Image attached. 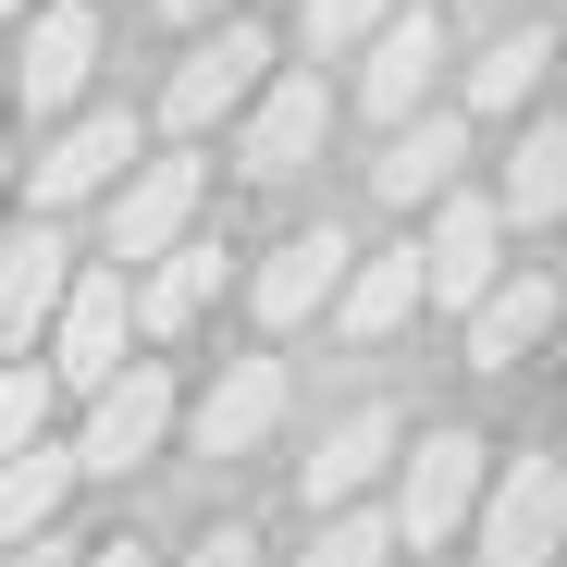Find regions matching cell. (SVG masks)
Returning <instances> with one entry per match:
<instances>
[{
	"mask_svg": "<svg viewBox=\"0 0 567 567\" xmlns=\"http://www.w3.org/2000/svg\"><path fill=\"white\" fill-rule=\"evenodd\" d=\"M395 567H432V555H395Z\"/></svg>",
	"mask_w": 567,
	"mask_h": 567,
	"instance_id": "31",
	"label": "cell"
},
{
	"mask_svg": "<svg viewBox=\"0 0 567 567\" xmlns=\"http://www.w3.org/2000/svg\"><path fill=\"white\" fill-rule=\"evenodd\" d=\"M13 13H38V0H0V25H13Z\"/></svg>",
	"mask_w": 567,
	"mask_h": 567,
	"instance_id": "30",
	"label": "cell"
},
{
	"mask_svg": "<svg viewBox=\"0 0 567 567\" xmlns=\"http://www.w3.org/2000/svg\"><path fill=\"white\" fill-rule=\"evenodd\" d=\"M506 271V223H494V198H432V235H420V297L432 309H468L482 284Z\"/></svg>",
	"mask_w": 567,
	"mask_h": 567,
	"instance_id": "10",
	"label": "cell"
},
{
	"mask_svg": "<svg viewBox=\"0 0 567 567\" xmlns=\"http://www.w3.org/2000/svg\"><path fill=\"white\" fill-rule=\"evenodd\" d=\"M432 86H444V13L432 0H395L370 25V50H358V100L383 124H408V112H432Z\"/></svg>",
	"mask_w": 567,
	"mask_h": 567,
	"instance_id": "8",
	"label": "cell"
},
{
	"mask_svg": "<svg viewBox=\"0 0 567 567\" xmlns=\"http://www.w3.org/2000/svg\"><path fill=\"white\" fill-rule=\"evenodd\" d=\"M555 198H567V136H555V124H530V136H518V161H506L494 223H555Z\"/></svg>",
	"mask_w": 567,
	"mask_h": 567,
	"instance_id": "22",
	"label": "cell"
},
{
	"mask_svg": "<svg viewBox=\"0 0 567 567\" xmlns=\"http://www.w3.org/2000/svg\"><path fill=\"white\" fill-rule=\"evenodd\" d=\"M395 0H309V50L321 62H346V50H370V25H383Z\"/></svg>",
	"mask_w": 567,
	"mask_h": 567,
	"instance_id": "25",
	"label": "cell"
},
{
	"mask_svg": "<svg viewBox=\"0 0 567 567\" xmlns=\"http://www.w3.org/2000/svg\"><path fill=\"white\" fill-rule=\"evenodd\" d=\"M210 297H223V247H210V235H173L124 309H136V333H198V309H210Z\"/></svg>",
	"mask_w": 567,
	"mask_h": 567,
	"instance_id": "19",
	"label": "cell"
},
{
	"mask_svg": "<svg viewBox=\"0 0 567 567\" xmlns=\"http://www.w3.org/2000/svg\"><path fill=\"white\" fill-rule=\"evenodd\" d=\"M86 74H100V13H86V0H38V13H25V50L0 62V100H25V112H74Z\"/></svg>",
	"mask_w": 567,
	"mask_h": 567,
	"instance_id": "6",
	"label": "cell"
},
{
	"mask_svg": "<svg viewBox=\"0 0 567 567\" xmlns=\"http://www.w3.org/2000/svg\"><path fill=\"white\" fill-rule=\"evenodd\" d=\"M50 395H62V383H50L38 358H0V456H25V444L50 432Z\"/></svg>",
	"mask_w": 567,
	"mask_h": 567,
	"instance_id": "24",
	"label": "cell"
},
{
	"mask_svg": "<svg viewBox=\"0 0 567 567\" xmlns=\"http://www.w3.org/2000/svg\"><path fill=\"white\" fill-rule=\"evenodd\" d=\"M543 74H555V25L494 38L482 62H468V112H518V100H543Z\"/></svg>",
	"mask_w": 567,
	"mask_h": 567,
	"instance_id": "21",
	"label": "cell"
},
{
	"mask_svg": "<svg viewBox=\"0 0 567 567\" xmlns=\"http://www.w3.org/2000/svg\"><path fill=\"white\" fill-rule=\"evenodd\" d=\"M74 567H148V543H136V530H112V543H86Z\"/></svg>",
	"mask_w": 567,
	"mask_h": 567,
	"instance_id": "27",
	"label": "cell"
},
{
	"mask_svg": "<svg viewBox=\"0 0 567 567\" xmlns=\"http://www.w3.org/2000/svg\"><path fill=\"white\" fill-rule=\"evenodd\" d=\"M173 444V370H148V358H124L100 395H86V444H74V468H148Z\"/></svg>",
	"mask_w": 567,
	"mask_h": 567,
	"instance_id": "7",
	"label": "cell"
},
{
	"mask_svg": "<svg viewBox=\"0 0 567 567\" xmlns=\"http://www.w3.org/2000/svg\"><path fill=\"white\" fill-rule=\"evenodd\" d=\"M124 173H136V112H74L25 161V198H38V223H62L74 198H100V185H124Z\"/></svg>",
	"mask_w": 567,
	"mask_h": 567,
	"instance_id": "9",
	"label": "cell"
},
{
	"mask_svg": "<svg viewBox=\"0 0 567 567\" xmlns=\"http://www.w3.org/2000/svg\"><path fill=\"white\" fill-rule=\"evenodd\" d=\"M297 567H395V518H383V506H333Z\"/></svg>",
	"mask_w": 567,
	"mask_h": 567,
	"instance_id": "23",
	"label": "cell"
},
{
	"mask_svg": "<svg viewBox=\"0 0 567 567\" xmlns=\"http://www.w3.org/2000/svg\"><path fill=\"white\" fill-rule=\"evenodd\" d=\"M543 333H555V271H494L468 297V370H518Z\"/></svg>",
	"mask_w": 567,
	"mask_h": 567,
	"instance_id": "16",
	"label": "cell"
},
{
	"mask_svg": "<svg viewBox=\"0 0 567 567\" xmlns=\"http://www.w3.org/2000/svg\"><path fill=\"white\" fill-rule=\"evenodd\" d=\"M456 161H468V124H456V112H408V124H395V148L370 161V185H383L395 210H432L444 185H456Z\"/></svg>",
	"mask_w": 567,
	"mask_h": 567,
	"instance_id": "18",
	"label": "cell"
},
{
	"mask_svg": "<svg viewBox=\"0 0 567 567\" xmlns=\"http://www.w3.org/2000/svg\"><path fill=\"white\" fill-rule=\"evenodd\" d=\"M395 444H408V420H395V408H346V420L321 432V456L297 468L309 518H333V506H370V482L395 468Z\"/></svg>",
	"mask_w": 567,
	"mask_h": 567,
	"instance_id": "11",
	"label": "cell"
},
{
	"mask_svg": "<svg viewBox=\"0 0 567 567\" xmlns=\"http://www.w3.org/2000/svg\"><path fill=\"white\" fill-rule=\"evenodd\" d=\"M62 494H74V444H25V456H0V555L13 543H38L50 518H62Z\"/></svg>",
	"mask_w": 567,
	"mask_h": 567,
	"instance_id": "20",
	"label": "cell"
},
{
	"mask_svg": "<svg viewBox=\"0 0 567 567\" xmlns=\"http://www.w3.org/2000/svg\"><path fill=\"white\" fill-rule=\"evenodd\" d=\"M74 555H86V543H50V530H38V543H13V567H74Z\"/></svg>",
	"mask_w": 567,
	"mask_h": 567,
	"instance_id": "28",
	"label": "cell"
},
{
	"mask_svg": "<svg viewBox=\"0 0 567 567\" xmlns=\"http://www.w3.org/2000/svg\"><path fill=\"white\" fill-rule=\"evenodd\" d=\"M124 333H136V309H124V271L112 259H74V284H62V309H50V383H74V395H100L112 370H124Z\"/></svg>",
	"mask_w": 567,
	"mask_h": 567,
	"instance_id": "4",
	"label": "cell"
},
{
	"mask_svg": "<svg viewBox=\"0 0 567 567\" xmlns=\"http://www.w3.org/2000/svg\"><path fill=\"white\" fill-rule=\"evenodd\" d=\"M161 13H173V25H223L235 0H161Z\"/></svg>",
	"mask_w": 567,
	"mask_h": 567,
	"instance_id": "29",
	"label": "cell"
},
{
	"mask_svg": "<svg viewBox=\"0 0 567 567\" xmlns=\"http://www.w3.org/2000/svg\"><path fill=\"white\" fill-rule=\"evenodd\" d=\"M346 259H358V247H346L333 223H321V235H284V247L259 259V284H247V297H259V321H271V333L321 321V309H333V284H346Z\"/></svg>",
	"mask_w": 567,
	"mask_h": 567,
	"instance_id": "15",
	"label": "cell"
},
{
	"mask_svg": "<svg viewBox=\"0 0 567 567\" xmlns=\"http://www.w3.org/2000/svg\"><path fill=\"white\" fill-rule=\"evenodd\" d=\"M185 567H259V530H235V518H223V530L185 543Z\"/></svg>",
	"mask_w": 567,
	"mask_h": 567,
	"instance_id": "26",
	"label": "cell"
},
{
	"mask_svg": "<svg viewBox=\"0 0 567 567\" xmlns=\"http://www.w3.org/2000/svg\"><path fill=\"white\" fill-rule=\"evenodd\" d=\"M62 284H74L62 223H25L13 247H0V358H38V333H50V309H62Z\"/></svg>",
	"mask_w": 567,
	"mask_h": 567,
	"instance_id": "13",
	"label": "cell"
},
{
	"mask_svg": "<svg viewBox=\"0 0 567 567\" xmlns=\"http://www.w3.org/2000/svg\"><path fill=\"white\" fill-rule=\"evenodd\" d=\"M198 161H136L124 185H112V271H136V259H161L185 223H198Z\"/></svg>",
	"mask_w": 567,
	"mask_h": 567,
	"instance_id": "12",
	"label": "cell"
},
{
	"mask_svg": "<svg viewBox=\"0 0 567 567\" xmlns=\"http://www.w3.org/2000/svg\"><path fill=\"white\" fill-rule=\"evenodd\" d=\"M259 74H271V38H259L247 13L198 25V50H185V62H173V86H161V124H173V136H210L223 112H247V100H259Z\"/></svg>",
	"mask_w": 567,
	"mask_h": 567,
	"instance_id": "3",
	"label": "cell"
},
{
	"mask_svg": "<svg viewBox=\"0 0 567 567\" xmlns=\"http://www.w3.org/2000/svg\"><path fill=\"white\" fill-rule=\"evenodd\" d=\"M333 321H346L358 346L408 333V321H420V247H358L346 284H333Z\"/></svg>",
	"mask_w": 567,
	"mask_h": 567,
	"instance_id": "17",
	"label": "cell"
},
{
	"mask_svg": "<svg viewBox=\"0 0 567 567\" xmlns=\"http://www.w3.org/2000/svg\"><path fill=\"white\" fill-rule=\"evenodd\" d=\"M321 136H333V86L321 74H259V100L235 124V173L247 185H297L321 161Z\"/></svg>",
	"mask_w": 567,
	"mask_h": 567,
	"instance_id": "5",
	"label": "cell"
},
{
	"mask_svg": "<svg viewBox=\"0 0 567 567\" xmlns=\"http://www.w3.org/2000/svg\"><path fill=\"white\" fill-rule=\"evenodd\" d=\"M0 185H13V161H0Z\"/></svg>",
	"mask_w": 567,
	"mask_h": 567,
	"instance_id": "32",
	"label": "cell"
},
{
	"mask_svg": "<svg viewBox=\"0 0 567 567\" xmlns=\"http://www.w3.org/2000/svg\"><path fill=\"white\" fill-rule=\"evenodd\" d=\"M482 482H494V444L482 432H420V444H395V543H420V555H444L456 530H468V506H482Z\"/></svg>",
	"mask_w": 567,
	"mask_h": 567,
	"instance_id": "1",
	"label": "cell"
},
{
	"mask_svg": "<svg viewBox=\"0 0 567 567\" xmlns=\"http://www.w3.org/2000/svg\"><path fill=\"white\" fill-rule=\"evenodd\" d=\"M284 432V358H223V383L198 395V456H259Z\"/></svg>",
	"mask_w": 567,
	"mask_h": 567,
	"instance_id": "14",
	"label": "cell"
},
{
	"mask_svg": "<svg viewBox=\"0 0 567 567\" xmlns=\"http://www.w3.org/2000/svg\"><path fill=\"white\" fill-rule=\"evenodd\" d=\"M482 567H555V530H567V468L555 444H518L494 482H482Z\"/></svg>",
	"mask_w": 567,
	"mask_h": 567,
	"instance_id": "2",
	"label": "cell"
}]
</instances>
